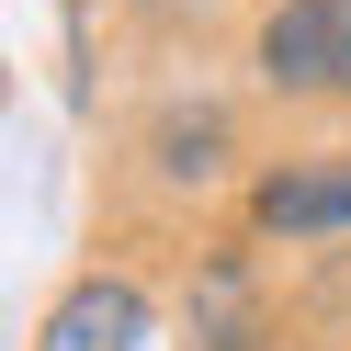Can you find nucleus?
<instances>
[{"label": "nucleus", "instance_id": "4", "mask_svg": "<svg viewBox=\"0 0 351 351\" xmlns=\"http://www.w3.org/2000/svg\"><path fill=\"white\" fill-rule=\"evenodd\" d=\"M193 351H261L272 340V306H261V272H250V250H215L204 272H193Z\"/></svg>", "mask_w": 351, "mask_h": 351}, {"label": "nucleus", "instance_id": "2", "mask_svg": "<svg viewBox=\"0 0 351 351\" xmlns=\"http://www.w3.org/2000/svg\"><path fill=\"white\" fill-rule=\"evenodd\" d=\"M250 238L283 250H340L351 238V147H295L250 182Z\"/></svg>", "mask_w": 351, "mask_h": 351}, {"label": "nucleus", "instance_id": "3", "mask_svg": "<svg viewBox=\"0 0 351 351\" xmlns=\"http://www.w3.org/2000/svg\"><path fill=\"white\" fill-rule=\"evenodd\" d=\"M147 340H159V306L136 272H80L34 328V351H147Z\"/></svg>", "mask_w": 351, "mask_h": 351}, {"label": "nucleus", "instance_id": "1", "mask_svg": "<svg viewBox=\"0 0 351 351\" xmlns=\"http://www.w3.org/2000/svg\"><path fill=\"white\" fill-rule=\"evenodd\" d=\"M250 69H261V91H283V102L351 91V0H272L261 34H250Z\"/></svg>", "mask_w": 351, "mask_h": 351}]
</instances>
